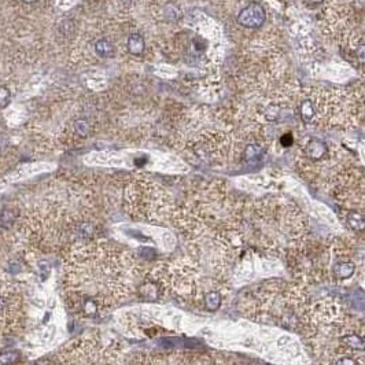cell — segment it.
I'll return each mask as SVG.
<instances>
[{
  "label": "cell",
  "mask_w": 365,
  "mask_h": 365,
  "mask_svg": "<svg viewBox=\"0 0 365 365\" xmlns=\"http://www.w3.org/2000/svg\"><path fill=\"white\" fill-rule=\"evenodd\" d=\"M356 271V265L353 262H339L334 268V273L336 278L349 279L352 278Z\"/></svg>",
  "instance_id": "obj_6"
},
{
  "label": "cell",
  "mask_w": 365,
  "mask_h": 365,
  "mask_svg": "<svg viewBox=\"0 0 365 365\" xmlns=\"http://www.w3.org/2000/svg\"><path fill=\"white\" fill-rule=\"evenodd\" d=\"M22 1H25V3H35V1H38V0H22Z\"/></svg>",
  "instance_id": "obj_19"
},
{
  "label": "cell",
  "mask_w": 365,
  "mask_h": 365,
  "mask_svg": "<svg viewBox=\"0 0 365 365\" xmlns=\"http://www.w3.org/2000/svg\"><path fill=\"white\" fill-rule=\"evenodd\" d=\"M0 151H1V140H0Z\"/></svg>",
  "instance_id": "obj_20"
},
{
  "label": "cell",
  "mask_w": 365,
  "mask_h": 365,
  "mask_svg": "<svg viewBox=\"0 0 365 365\" xmlns=\"http://www.w3.org/2000/svg\"><path fill=\"white\" fill-rule=\"evenodd\" d=\"M327 146L325 143L322 142V140H312V142L306 146V154L309 157L310 160L313 161H319L322 160L324 155L327 154Z\"/></svg>",
  "instance_id": "obj_3"
},
{
  "label": "cell",
  "mask_w": 365,
  "mask_h": 365,
  "mask_svg": "<svg viewBox=\"0 0 365 365\" xmlns=\"http://www.w3.org/2000/svg\"><path fill=\"white\" fill-rule=\"evenodd\" d=\"M122 3H124L126 7H129L130 4H132V0H122Z\"/></svg>",
  "instance_id": "obj_17"
},
{
  "label": "cell",
  "mask_w": 365,
  "mask_h": 365,
  "mask_svg": "<svg viewBox=\"0 0 365 365\" xmlns=\"http://www.w3.org/2000/svg\"><path fill=\"white\" fill-rule=\"evenodd\" d=\"M260 155H261V150L258 149L257 146H254V144H250V146H247L246 150H244V158H246L247 161L257 160Z\"/></svg>",
  "instance_id": "obj_12"
},
{
  "label": "cell",
  "mask_w": 365,
  "mask_h": 365,
  "mask_svg": "<svg viewBox=\"0 0 365 365\" xmlns=\"http://www.w3.org/2000/svg\"><path fill=\"white\" fill-rule=\"evenodd\" d=\"M126 48L132 55H142L144 50H146V41L140 33H132L128 38V43H126Z\"/></svg>",
  "instance_id": "obj_2"
},
{
  "label": "cell",
  "mask_w": 365,
  "mask_h": 365,
  "mask_svg": "<svg viewBox=\"0 0 365 365\" xmlns=\"http://www.w3.org/2000/svg\"><path fill=\"white\" fill-rule=\"evenodd\" d=\"M342 340L345 342V345L349 347H352L354 350H365V340L359 336L357 334H349L345 335Z\"/></svg>",
  "instance_id": "obj_9"
},
{
  "label": "cell",
  "mask_w": 365,
  "mask_h": 365,
  "mask_svg": "<svg viewBox=\"0 0 365 365\" xmlns=\"http://www.w3.org/2000/svg\"><path fill=\"white\" fill-rule=\"evenodd\" d=\"M75 130L79 136L85 137L88 136V133H89V125H88V122L85 120H79V121L75 124Z\"/></svg>",
  "instance_id": "obj_11"
},
{
  "label": "cell",
  "mask_w": 365,
  "mask_h": 365,
  "mask_svg": "<svg viewBox=\"0 0 365 365\" xmlns=\"http://www.w3.org/2000/svg\"><path fill=\"white\" fill-rule=\"evenodd\" d=\"M299 116L303 122H310L316 116V109L315 105L310 102L309 99L303 100L301 106H299Z\"/></svg>",
  "instance_id": "obj_7"
},
{
  "label": "cell",
  "mask_w": 365,
  "mask_h": 365,
  "mask_svg": "<svg viewBox=\"0 0 365 365\" xmlns=\"http://www.w3.org/2000/svg\"><path fill=\"white\" fill-rule=\"evenodd\" d=\"M265 19V10L258 3H250L238 14V22L243 28H247V29H258L264 25Z\"/></svg>",
  "instance_id": "obj_1"
},
{
  "label": "cell",
  "mask_w": 365,
  "mask_h": 365,
  "mask_svg": "<svg viewBox=\"0 0 365 365\" xmlns=\"http://www.w3.org/2000/svg\"><path fill=\"white\" fill-rule=\"evenodd\" d=\"M347 225L354 232H364L365 231V214L359 211H349L346 217Z\"/></svg>",
  "instance_id": "obj_4"
},
{
  "label": "cell",
  "mask_w": 365,
  "mask_h": 365,
  "mask_svg": "<svg viewBox=\"0 0 365 365\" xmlns=\"http://www.w3.org/2000/svg\"><path fill=\"white\" fill-rule=\"evenodd\" d=\"M221 306V295L217 291H210L204 295V308L210 312L220 309Z\"/></svg>",
  "instance_id": "obj_8"
},
{
  "label": "cell",
  "mask_w": 365,
  "mask_h": 365,
  "mask_svg": "<svg viewBox=\"0 0 365 365\" xmlns=\"http://www.w3.org/2000/svg\"><path fill=\"white\" fill-rule=\"evenodd\" d=\"M280 142H282V144H283L284 147H288V146H291V143H292V136L288 135V133H285L284 136L280 139Z\"/></svg>",
  "instance_id": "obj_16"
},
{
  "label": "cell",
  "mask_w": 365,
  "mask_h": 365,
  "mask_svg": "<svg viewBox=\"0 0 365 365\" xmlns=\"http://www.w3.org/2000/svg\"><path fill=\"white\" fill-rule=\"evenodd\" d=\"M356 55L359 56V59L361 62H365V44H361L359 48H357Z\"/></svg>",
  "instance_id": "obj_15"
},
{
  "label": "cell",
  "mask_w": 365,
  "mask_h": 365,
  "mask_svg": "<svg viewBox=\"0 0 365 365\" xmlns=\"http://www.w3.org/2000/svg\"><path fill=\"white\" fill-rule=\"evenodd\" d=\"M310 3H322L323 0H309Z\"/></svg>",
  "instance_id": "obj_18"
},
{
  "label": "cell",
  "mask_w": 365,
  "mask_h": 365,
  "mask_svg": "<svg viewBox=\"0 0 365 365\" xmlns=\"http://www.w3.org/2000/svg\"><path fill=\"white\" fill-rule=\"evenodd\" d=\"M335 365H357V363L353 359H350V357H343V359L338 360L335 363Z\"/></svg>",
  "instance_id": "obj_14"
},
{
  "label": "cell",
  "mask_w": 365,
  "mask_h": 365,
  "mask_svg": "<svg viewBox=\"0 0 365 365\" xmlns=\"http://www.w3.org/2000/svg\"><path fill=\"white\" fill-rule=\"evenodd\" d=\"M95 52L100 58H112L114 55V47L109 40L100 39L95 43Z\"/></svg>",
  "instance_id": "obj_5"
},
{
  "label": "cell",
  "mask_w": 365,
  "mask_h": 365,
  "mask_svg": "<svg viewBox=\"0 0 365 365\" xmlns=\"http://www.w3.org/2000/svg\"><path fill=\"white\" fill-rule=\"evenodd\" d=\"M11 102V92L4 85H0V109H6Z\"/></svg>",
  "instance_id": "obj_10"
},
{
  "label": "cell",
  "mask_w": 365,
  "mask_h": 365,
  "mask_svg": "<svg viewBox=\"0 0 365 365\" xmlns=\"http://www.w3.org/2000/svg\"><path fill=\"white\" fill-rule=\"evenodd\" d=\"M18 359V353H6L3 356H0V363L4 365H10L15 363Z\"/></svg>",
  "instance_id": "obj_13"
}]
</instances>
